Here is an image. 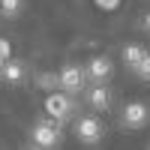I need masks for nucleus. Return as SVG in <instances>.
Wrapping results in <instances>:
<instances>
[{"label": "nucleus", "instance_id": "1", "mask_svg": "<svg viewBox=\"0 0 150 150\" xmlns=\"http://www.w3.org/2000/svg\"><path fill=\"white\" fill-rule=\"evenodd\" d=\"M63 141V123L48 117V120H39L33 126V144L36 147H57Z\"/></svg>", "mask_w": 150, "mask_h": 150}, {"label": "nucleus", "instance_id": "2", "mask_svg": "<svg viewBox=\"0 0 150 150\" xmlns=\"http://www.w3.org/2000/svg\"><path fill=\"white\" fill-rule=\"evenodd\" d=\"M75 99H72V93H66V90H57V93H51L45 99V111H48V117H54V120H60V123H66L72 114H75Z\"/></svg>", "mask_w": 150, "mask_h": 150}, {"label": "nucleus", "instance_id": "3", "mask_svg": "<svg viewBox=\"0 0 150 150\" xmlns=\"http://www.w3.org/2000/svg\"><path fill=\"white\" fill-rule=\"evenodd\" d=\"M84 78H87V69L69 63V66L60 69V90H66V93H78V90H84Z\"/></svg>", "mask_w": 150, "mask_h": 150}, {"label": "nucleus", "instance_id": "4", "mask_svg": "<svg viewBox=\"0 0 150 150\" xmlns=\"http://www.w3.org/2000/svg\"><path fill=\"white\" fill-rule=\"evenodd\" d=\"M147 120H150V108H147L144 102H129L126 108H123V126L141 129Z\"/></svg>", "mask_w": 150, "mask_h": 150}, {"label": "nucleus", "instance_id": "5", "mask_svg": "<svg viewBox=\"0 0 150 150\" xmlns=\"http://www.w3.org/2000/svg\"><path fill=\"white\" fill-rule=\"evenodd\" d=\"M78 138L84 144H99L102 141V123L96 117H81L78 120Z\"/></svg>", "mask_w": 150, "mask_h": 150}, {"label": "nucleus", "instance_id": "6", "mask_svg": "<svg viewBox=\"0 0 150 150\" xmlns=\"http://www.w3.org/2000/svg\"><path fill=\"white\" fill-rule=\"evenodd\" d=\"M111 72H114V66H111L108 57H93L90 63H87V78L90 81H108Z\"/></svg>", "mask_w": 150, "mask_h": 150}, {"label": "nucleus", "instance_id": "7", "mask_svg": "<svg viewBox=\"0 0 150 150\" xmlns=\"http://www.w3.org/2000/svg\"><path fill=\"white\" fill-rule=\"evenodd\" d=\"M87 102H90V108H96V111H108V105H111L108 87H102V81H96L90 90H87Z\"/></svg>", "mask_w": 150, "mask_h": 150}, {"label": "nucleus", "instance_id": "8", "mask_svg": "<svg viewBox=\"0 0 150 150\" xmlns=\"http://www.w3.org/2000/svg\"><path fill=\"white\" fill-rule=\"evenodd\" d=\"M0 78H3L6 84H21L24 81V63L9 57L6 63H3V69H0Z\"/></svg>", "mask_w": 150, "mask_h": 150}, {"label": "nucleus", "instance_id": "9", "mask_svg": "<svg viewBox=\"0 0 150 150\" xmlns=\"http://www.w3.org/2000/svg\"><path fill=\"white\" fill-rule=\"evenodd\" d=\"M144 54H147V51H144L141 45H126V48H123V60H126V66H129V69L138 66Z\"/></svg>", "mask_w": 150, "mask_h": 150}, {"label": "nucleus", "instance_id": "10", "mask_svg": "<svg viewBox=\"0 0 150 150\" xmlns=\"http://www.w3.org/2000/svg\"><path fill=\"white\" fill-rule=\"evenodd\" d=\"M36 87H42V90L60 87V72H39V75H36Z\"/></svg>", "mask_w": 150, "mask_h": 150}, {"label": "nucleus", "instance_id": "11", "mask_svg": "<svg viewBox=\"0 0 150 150\" xmlns=\"http://www.w3.org/2000/svg\"><path fill=\"white\" fill-rule=\"evenodd\" d=\"M21 6H24V0H0V12H3L6 18H15L21 12Z\"/></svg>", "mask_w": 150, "mask_h": 150}, {"label": "nucleus", "instance_id": "12", "mask_svg": "<svg viewBox=\"0 0 150 150\" xmlns=\"http://www.w3.org/2000/svg\"><path fill=\"white\" fill-rule=\"evenodd\" d=\"M135 75H138V78H144V81H150V51L141 57V63L135 66Z\"/></svg>", "mask_w": 150, "mask_h": 150}, {"label": "nucleus", "instance_id": "13", "mask_svg": "<svg viewBox=\"0 0 150 150\" xmlns=\"http://www.w3.org/2000/svg\"><path fill=\"white\" fill-rule=\"evenodd\" d=\"M93 3H96L99 9H105V12H114V9L120 6V0H93Z\"/></svg>", "mask_w": 150, "mask_h": 150}, {"label": "nucleus", "instance_id": "14", "mask_svg": "<svg viewBox=\"0 0 150 150\" xmlns=\"http://www.w3.org/2000/svg\"><path fill=\"white\" fill-rule=\"evenodd\" d=\"M9 57H12V45L6 39H0V60H9Z\"/></svg>", "mask_w": 150, "mask_h": 150}, {"label": "nucleus", "instance_id": "15", "mask_svg": "<svg viewBox=\"0 0 150 150\" xmlns=\"http://www.w3.org/2000/svg\"><path fill=\"white\" fill-rule=\"evenodd\" d=\"M141 27H144V30H147V33H150V12H147V15H144V18H141Z\"/></svg>", "mask_w": 150, "mask_h": 150}]
</instances>
